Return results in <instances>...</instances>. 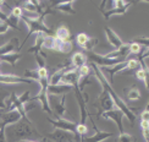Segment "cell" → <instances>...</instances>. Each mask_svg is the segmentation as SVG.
<instances>
[{
    "label": "cell",
    "mask_w": 149,
    "mask_h": 142,
    "mask_svg": "<svg viewBox=\"0 0 149 142\" xmlns=\"http://www.w3.org/2000/svg\"><path fill=\"white\" fill-rule=\"evenodd\" d=\"M21 59V54L20 53H11V54H8V55H3L0 57V61H5V63H9L11 66H15L17 60Z\"/></svg>",
    "instance_id": "27"
},
{
    "label": "cell",
    "mask_w": 149,
    "mask_h": 142,
    "mask_svg": "<svg viewBox=\"0 0 149 142\" xmlns=\"http://www.w3.org/2000/svg\"><path fill=\"white\" fill-rule=\"evenodd\" d=\"M91 66H92V69L94 70V73H95L97 78L99 80V82H100V85L103 86V90H105V91H107L108 93L110 94L111 99H113V102H114V104L116 106V108L119 109V110H121V112L123 113V115H125L126 118L130 120V122H131V125H132V126L136 125V120H137V118H136L134 113L132 112V109L130 108L127 104L121 99L120 96L114 91L113 86L109 83V81L107 80V77H105V75L100 71V67L97 66L94 63H91Z\"/></svg>",
    "instance_id": "1"
},
{
    "label": "cell",
    "mask_w": 149,
    "mask_h": 142,
    "mask_svg": "<svg viewBox=\"0 0 149 142\" xmlns=\"http://www.w3.org/2000/svg\"><path fill=\"white\" fill-rule=\"evenodd\" d=\"M22 77L27 78V80H32V81H39V76H38L37 69L36 70H26Z\"/></svg>",
    "instance_id": "31"
},
{
    "label": "cell",
    "mask_w": 149,
    "mask_h": 142,
    "mask_svg": "<svg viewBox=\"0 0 149 142\" xmlns=\"http://www.w3.org/2000/svg\"><path fill=\"white\" fill-rule=\"evenodd\" d=\"M53 99H54V103L52 104V106H53V109L55 110V115H56V118H61V116L65 115L66 112H67L66 106H65L66 94H63V96H61L60 102H56V99H55V98H53ZM53 109H52V110H53Z\"/></svg>",
    "instance_id": "20"
},
{
    "label": "cell",
    "mask_w": 149,
    "mask_h": 142,
    "mask_svg": "<svg viewBox=\"0 0 149 142\" xmlns=\"http://www.w3.org/2000/svg\"><path fill=\"white\" fill-rule=\"evenodd\" d=\"M97 44H98V39L94 38V37H89L88 41L86 42V44L82 48L86 49L87 52H92L93 49H94V47H97Z\"/></svg>",
    "instance_id": "32"
},
{
    "label": "cell",
    "mask_w": 149,
    "mask_h": 142,
    "mask_svg": "<svg viewBox=\"0 0 149 142\" xmlns=\"http://www.w3.org/2000/svg\"><path fill=\"white\" fill-rule=\"evenodd\" d=\"M49 14H54V10L52 6H48V8L44 10V12H43L42 15H39L38 18H31V17H27V16H24L22 15V20L24 21V23L27 24V26L29 27V31H28V34L27 37L24 38V41L22 42V44L21 47H18V50H21V48L24 45V43L27 42V39L29 38L31 36H32L33 33H44L49 37H54V29L50 28V27H48L47 24L44 23V18L47 15Z\"/></svg>",
    "instance_id": "2"
},
{
    "label": "cell",
    "mask_w": 149,
    "mask_h": 142,
    "mask_svg": "<svg viewBox=\"0 0 149 142\" xmlns=\"http://www.w3.org/2000/svg\"><path fill=\"white\" fill-rule=\"evenodd\" d=\"M141 49L142 47H139L138 44H136V43H130V54H139L141 53Z\"/></svg>",
    "instance_id": "43"
},
{
    "label": "cell",
    "mask_w": 149,
    "mask_h": 142,
    "mask_svg": "<svg viewBox=\"0 0 149 142\" xmlns=\"http://www.w3.org/2000/svg\"><path fill=\"white\" fill-rule=\"evenodd\" d=\"M66 71L65 70H58L53 73V76H50L49 78V86H55V85H59L60 81H61V77L65 73Z\"/></svg>",
    "instance_id": "28"
},
{
    "label": "cell",
    "mask_w": 149,
    "mask_h": 142,
    "mask_svg": "<svg viewBox=\"0 0 149 142\" xmlns=\"http://www.w3.org/2000/svg\"><path fill=\"white\" fill-rule=\"evenodd\" d=\"M0 82L1 83H9V85H16V83H29L32 85V80H27L22 76H17L15 73H0Z\"/></svg>",
    "instance_id": "11"
},
{
    "label": "cell",
    "mask_w": 149,
    "mask_h": 142,
    "mask_svg": "<svg viewBox=\"0 0 149 142\" xmlns=\"http://www.w3.org/2000/svg\"><path fill=\"white\" fill-rule=\"evenodd\" d=\"M10 14H11L12 16H14V17L21 18V17H22V15H23V12H22V8H21V6H15V8L11 10Z\"/></svg>",
    "instance_id": "42"
},
{
    "label": "cell",
    "mask_w": 149,
    "mask_h": 142,
    "mask_svg": "<svg viewBox=\"0 0 149 142\" xmlns=\"http://www.w3.org/2000/svg\"><path fill=\"white\" fill-rule=\"evenodd\" d=\"M3 126H6V125H5V124H4V122H3V121H0V129H1V127H3Z\"/></svg>",
    "instance_id": "51"
},
{
    "label": "cell",
    "mask_w": 149,
    "mask_h": 142,
    "mask_svg": "<svg viewBox=\"0 0 149 142\" xmlns=\"http://www.w3.org/2000/svg\"><path fill=\"white\" fill-rule=\"evenodd\" d=\"M123 113L121 112V110H119L117 108H114L113 110H109V112H105L102 114V118L104 119H110L113 120L115 124L117 125V129H119L120 134L123 132V125H122V119H123Z\"/></svg>",
    "instance_id": "8"
},
{
    "label": "cell",
    "mask_w": 149,
    "mask_h": 142,
    "mask_svg": "<svg viewBox=\"0 0 149 142\" xmlns=\"http://www.w3.org/2000/svg\"><path fill=\"white\" fill-rule=\"evenodd\" d=\"M71 63H72V66L73 67H79L81 66H83L84 64H87V58H86V55L83 53H74L73 54V57L71 58Z\"/></svg>",
    "instance_id": "26"
},
{
    "label": "cell",
    "mask_w": 149,
    "mask_h": 142,
    "mask_svg": "<svg viewBox=\"0 0 149 142\" xmlns=\"http://www.w3.org/2000/svg\"><path fill=\"white\" fill-rule=\"evenodd\" d=\"M139 66V61L137 59H128L126 61V69L128 70H136Z\"/></svg>",
    "instance_id": "39"
},
{
    "label": "cell",
    "mask_w": 149,
    "mask_h": 142,
    "mask_svg": "<svg viewBox=\"0 0 149 142\" xmlns=\"http://www.w3.org/2000/svg\"><path fill=\"white\" fill-rule=\"evenodd\" d=\"M149 112H148V109H146L143 113H142V116H141V120H144V121H149Z\"/></svg>",
    "instance_id": "48"
},
{
    "label": "cell",
    "mask_w": 149,
    "mask_h": 142,
    "mask_svg": "<svg viewBox=\"0 0 149 142\" xmlns=\"http://www.w3.org/2000/svg\"><path fill=\"white\" fill-rule=\"evenodd\" d=\"M54 37L59 41H63V42L71 41V34H70V31L67 27H59L56 31H55Z\"/></svg>",
    "instance_id": "25"
},
{
    "label": "cell",
    "mask_w": 149,
    "mask_h": 142,
    "mask_svg": "<svg viewBox=\"0 0 149 142\" xmlns=\"http://www.w3.org/2000/svg\"><path fill=\"white\" fill-rule=\"evenodd\" d=\"M72 43L71 41H67V42H63V41H59L56 39L55 37H53V44H52V49L53 50H56L60 53H70L72 50Z\"/></svg>",
    "instance_id": "16"
},
{
    "label": "cell",
    "mask_w": 149,
    "mask_h": 142,
    "mask_svg": "<svg viewBox=\"0 0 149 142\" xmlns=\"http://www.w3.org/2000/svg\"><path fill=\"white\" fill-rule=\"evenodd\" d=\"M88 57L92 60V63H94L95 65L107 66V67H111V66H114V65H117V64L122 63V61H126V60H123V59H109V58L105 57V55L97 54V53H93V52L89 53Z\"/></svg>",
    "instance_id": "5"
},
{
    "label": "cell",
    "mask_w": 149,
    "mask_h": 142,
    "mask_svg": "<svg viewBox=\"0 0 149 142\" xmlns=\"http://www.w3.org/2000/svg\"><path fill=\"white\" fill-rule=\"evenodd\" d=\"M142 132H143V137L146 139V141L148 142V137H149V129H143L142 130Z\"/></svg>",
    "instance_id": "50"
},
{
    "label": "cell",
    "mask_w": 149,
    "mask_h": 142,
    "mask_svg": "<svg viewBox=\"0 0 149 142\" xmlns=\"http://www.w3.org/2000/svg\"><path fill=\"white\" fill-rule=\"evenodd\" d=\"M34 57H36V61H37V64H38V69H40V67H45V59L42 57L40 54H34Z\"/></svg>",
    "instance_id": "44"
},
{
    "label": "cell",
    "mask_w": 149,
    "mask_h": 142,
    "mask_svg": "<svg viewBox=\"0 0 149 142\" xmlns=\"http://www.w3.org/2000/svg\"><path fill=\"white\" fill-rule=\"evenodd\" d=\"M132 43H136V44H138L139 47L142 48H148L149 47V39L148 37H137V38H134L132 41Z\"/></svg>",
    "instance_id": "35"
},
{
    "label": "cell",
    "mask_w": 149,
    "mask_h": 142,
    "mask_svg": "<svg viewBox=\"0 0 149 142\" xmlns=\"http://www.w3.org/2000/svg\"><path fill=\"white\" fill-rule=\"evenodd\" d=\"M16 44H18V39L14 37V38L10 39L9 42H6V43H4L3 45H0V57L14 53L15 48H16Z\"/></svg>",
    "instance_id": "22"
},
{
    "label": "cell",
    "mask_w": 149,
    "mask_h": 142,
    "mask_svg": "<svg viewBox=\"0 0 149 142\" xmlns=\"http://www.w3.org/2000/svg\"><path fill=\"white\" fill-rule=\"evenodd\" d=\"M5 127L6 126H3L0 129V142H6V135H5Z\"/></svg>",
    "instance_id": "47"
},
{
    "label": "cell",
    "mask_w": 149,
    "mask_h": 142,
    "mask_svg": "<svg viewBox=\"0 0 149 142\" xmlns=\"http://www.w3.org/2000/svg\"><path fill=\"white\" fill-rule=\"evenodd\" d=\"M29 101H39L42 104V109L44 110V112H47L49 115H53V110H52L50 104H49V96H48L47 90L40 88L39 93L34 97H31Z\"/></svg>",
    "instance_id": "10"
},
{
    "label": "cell",
    "mask_w": 149,
    "mask_h": 142,
    "mask_svg": "<svg viewBox=\"0 0 149 142\" xmlns=\"http://www.w3.org/2000/svg\"><path fill=\"white\" fill-rule=\"evenodd\" d=\"M78 81H79V75L77 70H69L66 71L63 77H61V81L60 83H64V85H67V86H71V87H73V86H77L78 85Z\"/></svg>",
    "instance_id": "13"
},
{
    "label": "cell",
    "mask_w": 149,
    "mask_h": 142,
    "mask_svg": "<svg viewBox=\"0 0 149 142\" xmlns=\"http://www.w3.org/2000/svg\"><path fill=\"white\" fill-rule=\"evenodd\" d=\"M104 31H105V34H107V39H108V42H109L114 48L119 49V48L123 44L122 39H121L120 37L116 34V32H114V31L111 29L110 27H105Z\"/></svg>",
    "instance_id": "19"
},
{
    "label": "cell",
    "mask_w": 149,
    "mask_h": 142,
    "mask_svg": "<svg viewBox=\"0 0 149 142\" xmlns=\"http://www.w3.org/2000/svg\"><path fill=\"white\" fill-rule=\"evenodd\" d=\"M0 118H1V121L5 125H14L17 121H20V119L22 118V116H21L18 110L14 109V110H10V112H8V113L1 114Z\"/></svg>",
    "instance_id": "17"
},
{
    "label": "cell",
    "mask_w": 149,
    "mask_h": 142,
    "mask_svg": "<svg viewBox=\"0 0 149 142\" xmlns=\"http://www.w3.org/2000/svg\"><path fill=\"white\" fill-rule=\"evenodd\" d=\"M72 90L73 88L71 87V86L59 83V85H55V86H49L47 92H48V94H50V96H63V94H66L67 92H70Z\"/></svg>",
    "instance_id": "18"
},
{
    "label": "cell",
    "mask_w": 149,
    "mask_h": 142,
    "mask_svg": "<svg viewBox=\"0 0 149 142\" xmlns=\"http://www.w3.org/2000/svg\"><path fill=\"white\" fill-rule=\"evenodd\" d=\"M18 21H20V18H17V17H14L11 14L8 15V17H6V23H8V26L9 27H12L14 29H18V31H21L20 28H18Z\"/></svg>",
    "instance_id": "30"
},
{
    "label": "cell",
    "mask_w": 149,
    "mask_h": 142,
    "mask_svg": "<svg viewBox=\"0 0 149 142\" xmlns=\"http://www.w3.org/2000/svg\"><path fill=\"white\" fill-rule=\"evenodd\" d=\"M128 55H130V43H126V44L123 43L119 49H115L114 52L105 54V57L109 59H123L125 60V58L128 57Z\"/></svg>",
    "instance_id": "15"
},
{
    "label": "cell",
    "mask_w": 149,
    "mask_h": 142,
    "mask_svg": "<svg viewBox=\"0 0 149 142\" xmlns=\"http://www.w3.org/2000/svg\"><path fill=\"white\" fill-rule=\"evenodd\" d=\"M37 71H38L39 78L48 77V70H47V67H40V69H37Z\"/></svg>",
    "instance_id": "45"
},
{
    "label": "cell",
    "mask_w": 149,
    "mask_h": 142,
    "mask_svg": "<svg viewBox=\"0 0 149 142\" xmlns=\"http://www.w3.org/2000/svg\"><path fill=\"white\" fill-rule=\"evenodd\" d=\"M77 72H78V75H79V78H81V77L89 76V75H91V67L87 65V64H84L83 66H81L79 69L77 70Z\"/></svg>",
    "instance_id": "37"
},
{
    "label": "cell",
    "mask_w": 149,
    "mask_h": 142,
    "mask_svg": "<svg viewBox=\"0 0 149 142\" xmlns=\"http://www.w3.org/2000/svg\"><path fill=\"white\" fill-rule=\"evenodd\" d=\"M5 135H10L11 137L21 140H27L28 137H40V134L34 127L33 122L28 119L27 115H23L16 124L5 127Z\"/></svg>",
    "instance_id": "3"
},
{
    "label": "cell",
    "mask_w": 149,
    "mask_h": 142,
    "mask_svg": "<svg viewBox=\"0 0 149 142\" xmlns=\"http://www.w3.org/2000/svg\"><path fill=\"white\" fill-rule=\"evenodd\" d=\"M45 37H47V34H44V33H37V36H36V43H34L33 47H31L28 49V53L39 54L42 52L43 43H44V41H45Z\"/></svg>",
    "instance_id": "24"
},
{
    "label": "cell",
    "mask_w": 149,
    "mask_h": 142,
    "mask_svg": "<svg viewBox=\"0 0 149 142\" xmlns=\"http://www.w3.org/2000/svg\"><path fill=\"white\" fill-rule=\"evenodd\" d=\"M141 126H142V130H143V129H149V121L141 120Z\"/></svg>",
    "instance_id": "49"
},
{
    "label": "cell",
    "mask_w": 149,
    "mask_h": 142,
    "mask_svg": "<svg viewBox=\"0 0 149 142\" xmlns=\"http://www.w3.org/2000/svg\"><path fill=\"white\" fill-rule=\"evenodd\" d=\"M72 88L74 90V94H76L78 106H79V109H81V122H79V124H86L87 116H89V113H88V110H87V103H88V102L84 101V98L82 96V92L78 90V85L73 86Z\"/></svg>",
    "instance_id": "9"
},
{
    "label": "cell",
    "mask_w": 149,
    "mask_h": 142,
    "mask_svg": "<svg viewBox=\"0 0 149 142\" xmlns=\"http://www.w3.org/2000/svg\"><path fill=\"white\" fill-rule=\"evenodd\" d=\"M134 76L137 77L138 80L144 81L146 87L148 88V70H144V69H142V67H139V69H137V71H136V75Z\"/></svg>",
    "instance_id": "29"
},
{
    "label": "cell",
    "mask_w": 149,
    "mask_h": 142,
    "mask_svg": "<svg viewBox=\"0 0 149 142\" xmlns=\"http://www.w3.org/2000/svg\"><path fill=\"white\" fill-rule=\"evenodd\" d=\"M73 0H69V1H52V8H55L59 11H63L65 14L69 15H76L77 12L73 9Z\"/></svg>",
    "instance_id": "14"
},
{
    "label": "cell",
    "mask_w": 149,
    "mask_h": 142,
    "mask_svg": "<svg viewBox=\"0 0 149 142\" xmlns=\"http://www.w3.org/2000/svg\"><path fill=\"white\" fill-rule=\"evenodd\" d=\"M9 96H10L9 91H6L4 88H0V109H6L5 101L9 98Z\"/></svg>",
    "instance_id": "34"
},
{
    "label": "cell",
    "mask_w": 149,
    "mask_h": 142,
    "mask_svg": "<svg viewBox=\"0 0 149 142\" xmlns=\"http://www.w3.org/2000/svg\"><path fill=\"white\" fill-rule=\"evenodd\" d=\"M88 38H89V36H87L86 33H79V34H77V37H76L77 44H78L79 47H83V45L86 44V42L88 41Z\"/></svg>",
    "instance_id": "40"
},
{
    "label": "cell",
    "mask_w": 149,
    "mask_h": 142,
    "mask_svg": "<svg viewBox=\"0 0 149 142\" xmlns=\"http://www.w3.org/2000/svg\"><path fill=\"white\" fill-rule=\"evenodd\" d=\"M1 23H3V21H1V20H0V24H1Z\"/></svg>",
    "instance_id": "52"
},
{
    "label": "cell",
    "mask_w": 149,
    "mask_h": 142,
    "mask_svg": "<svg viewBox=\"0 0 149 142\" xmlns=\"http://www.w3.org/2000/svg\"><path fill=\"white\" fill-rule=\"evenodd\" d=\"M50 124L55 127V129H59V130H64V131H67V132H71V134H76V126L77 124L73 121H70L67 119H64V118H58L56 120H54L52 118H48L47 119Z\"/></svg>",
    "instance_id": "6"
},
{
    "label": "cell",
    "mask_w": 149,
    "mask_h": 142,
    "mask_svg": "<svg viewBox=\"0 0 149 142\" xmlns=\"http://www.w3.org/2000/svg\"><path fill=\"white\" fill-rule=\"evenodd\" d=\"M117 141L119 142H134L136 139L127 132H122V134H120V136L117 137Z\"/></svg>",
    "instance_id": "36"
},
{
    "label": "cell",
    "mask_w": 149,
    "mask_h": 142,
    "mask_svg": "<svg viewBox=\"0 0 149 142\" xmlns=\"http://www.w3.org/2000/svg\"><path fill=\"white\" fill-rule=\"evenodd\" d=\"M23 6H24V10H26V11H28V12H33V14H37V8H36L34 0L24 1V3H23Z\"/></svg>",
    "instance_id": "38"
},
{
    "label": "cell",
    "mask_w": 149,
    "mask_h": 142,
    "mask_svg": "<svg viewBox=\"0 0 149 142\" xmlns=\"http://www.w3.org/2000/svg\"><path fill=\"white\" fill-rule=\"evenodd\" d=\"M93 107L98 108V118H100L103 113L113 110L115 104H114L113 99H111L110 94L105 90H103V92L99 94V97L95 99V102L93 103Z\"/></svg>",
    "instance_id": "4"
},
{
    "label": "cell",
    "mask_w": 149,
    "mask_h": 142,
    "mask_svg": "<svg viewBox=\"0 0 149 142\" xmlns=\"http://www.w3.org/2000/svg\"><path fill=\"white\" fill-rule=\"evenodd\" d=\"M127 98L131 101H136V99H139L141 98V92L138 91L137 87H131L127 91Z\"/></svg>",
    "instance_id": "33"
},
{
    "label": "cell",
    "mask_w": 149,
    "mask_h": 142,
    "mask_svg": "<svg viewBox=\"0 0 149 142\" xmlns=\"http://www.w3.org/2000/svg\"><path fill=\"white\" fill-rule=\"evenodd\" d=\"M9 26H8V23L6 22H3L1 24H0V34H4V33H6L9 31Z\"/></svg>",
    "instance_id": "46"
},
{
    "label": "cell",
    "mask_w": 149,
    "mask_h": 142,
    "mask_svg": "<svg viewBox=\"0 0 149 142\" xmlns=\"http://www.w3.org/2000/svg\"><path fill=\"white\" fill-rule=\"evenodd\" d=\"M126 69V61H122V63L120 64H117V65H114V66H111V67H107V69H100V71L103 73L105 72H108L109 75H110V85H113L114 83V75L117 72H120L122 70H125Z\"/></svg>",
    "instance_id": "21"
},
{
    "label": "cell",
    "mask_w": 149,
    "mask_h": 142,
    "mask_svg": "<svg viewBox=\"0 0 149 142\" xmlns=\"http://www.w3.org/2000/svg\"><path fill=\"white\" fill-rule=\"evenodd\" d=\"M29 94H31V92L29 91H26V92H23V94H21V96H18L17 98H18V101H20L22 104H23V106H24V104H27L28 102H31L29 101Z\"/></svg>",
    "instance_id": "41"
},
{
    "label": "cell",
    "mask_w": 149,
    "mask_h": 142,
    "mask_svg": "<svg viewBox=\"0 0 149 142\" xmlns=\"http://www.w3.org/2000/svg\"><path fill=\"white\" fill-rule=\"evenodd\" d=\"M45 137L53 140L54 142H71V141H72V134L56 129V130H55L54 132L47 134Z\"/></svg>",
    "instance_id": "12"
},
{
    "label": "cell",
    "mask_w": 149,
    "mask_h": 142,
    "mask_svg": "<svg viewBox=\"0 0 149 142\" xmlns=\"http://www.w3.org/2000/svg\"><path fill=\"white\" fill-rule=\"evenodd\" d=\"M89 118H91V120H92L93 129H94L95 134H94V135H92V136H89V137H83L81 142H102V141H104V140L110 139V137H113V136H114V134H113V132L100 131V130H99V129L97 127L94 120L92 119V116H89Z\"/></svg>",
    "instance_id": "7"
},
{
    "label": "cell",
    "mask_w": 149,
    "mask_h": 142,
    "mask_svg": "<svg viewBox=\"0 0 149 142\" xmlns=\"http://www.w3.org/2000/svg\"><path fill=\"white\" fill-rule=\"evenodd\" d=\"M133 3L132 1H128V4L126 5V6H123V8H121V9H110V10H102V12H103V16H104V18L105 20H109V18L111 17V16H114V15H123V14H126V11H127V9L131 6Z\"/></svg>",
    "instance_id": "23"
}]
</instances>
